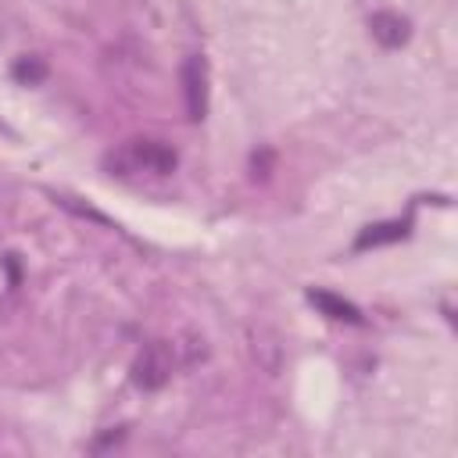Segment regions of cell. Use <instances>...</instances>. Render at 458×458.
<instances>
[{
  "label": "cell",
  "instance_id": "5",
  "mask_svg": "<svg viewBox=\"0 0 458 458\" xmlns=\"http://www.w3.org/2000/svg\"><path fill=\"white\" fill-rule=\"evenodd\" d=\"M308 301H311L322 315H329V318H336V322H361V311H358L351 301H344V297H336V293H329V290H308Z\"/></svg>",
  "mask_w": 458,
  "mask_h": 458
},
{
  "label": "cell",
  "instance_id": "6",
  "mask_svg": "<svg viewBox=\"0 0 458 458\" xmlns=\"http://www.w3.org/2000/svg\"><path fill=\"white\" fill-rule=\"evenodd\" d=\"M404 236H408V222H401V218L397 222H376V225L358 233L354 247L369 250V247H383V243H394V240H404Z\"/></svg>",
  "mask_w": 458,
  "mask_h": 458
},
{
  "label": "cell",
  "instance_id": "8",
  "mask_svg": "<svg viewBox=\"0 0 458 458\" xmlns=\"http://www.w3.org/2000/svg\"><path fill=\"white\" fill-rule=\"evenodd\" d=\"M43 75H47V64H43L39 57H18V61H14V79H18V82L36 86V82H43Z\"/></svg>",
  "mask_w": 458,
  "mask_h": 458
},
{
  "label": "cell",
  "instance_id": "7",
  "mask_svg": "<svg viewBox=\"0 0 458 458\" xmlns=\"http://www.w3.org/2000/svg\"><path fill=\"white\" fill-rule=\"evenodd\" d=\"M279 354H283V351H279V344H276L272 336H265V333H258V336H254V358H258L268 372H276V369H279Z\"/></svg>",
  "mask_w": 458,
  "mask_h": 458
},
{
  "label": "cell",
  "instance_id": "2",
  "mask_svg": "<svg viewBox=\"0 0 458 458\" xmlns=\"http://www.w3.org/2000/svg\"><path fill=\"white\" fill-rule=\"evenodd\" d=\"M172 369H175V344L150 340L132 361V383L143 390H161L168 383Z\"/></svg>",
  "mask_w": 458,
  "mask_h": 458
},
{
  "label": "cell",
  "instance_id": "4",
  "mask_svg": "<svg viewBox=\"0 0 458 458\" xmlns=\"http://www.w3.org/2000/svg\"><path fill=\"white\" fill-rule=\"evenodd\" d=\"M369 29H372V39H376L379 47H386V50L404 47V43H408V36H411L408 18H404V14H397V11H376V14L369 18Z\"/></svg>",
  "mask_w": 458,
  "mask_h": 458
},
{
  "label": "cell",
  "instance_id": "3",
  "mask_svg": "<svg viewBox=\"0 0 458 458\" xmlns=\"http://www.w3.org/2000/svg\"><path fill=\"white\" fill-rule=\"evenodd\" d=\"M179 82H182V100H186L190 122H200L208 114V72H204V61L200 57H186L182 72H179Z\"/></svg>",
  "mask_w": 458,
  "mask_h": 458
},
{
  "label": "cell",
  "instance_id": "1",
  "mask_svg": "<svg viewBox=\"0 0 458 458\" xmlns=\"http://www.w3.org/2000/svg\"><path fill=\"white\" fill-rule=\"evenodd\" d=\"M175 150L165 147L161 140H132L118 150V157H111V165L118 168H129V172H154V175H165L175 168Z\"/></svg>",
  "mask_w": 458,
  "mask_h": 458
},
{
  "label": "cell",
  "instance_id": "9",
  "mask_svg": "<svg viewBox=\"0 0 458 458\" xmlns=\"http://www.w3.org/2000/svg\"><path fill=\"white\" fill-rule=\"evenodd\" d=\"M272 161H276V157H272V150H261V154H254V157H250V168H254L250 175H254V179H268V172H272Z\"/></svg>",
  "mask_w": 458,
  "mask_h": 458
}]
</instances>
